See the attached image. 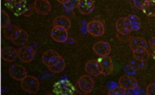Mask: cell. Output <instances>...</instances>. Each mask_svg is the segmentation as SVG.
<instances>
[{"label":"cell","instance_id":"44dd1931","mask_svg":"<svg viewBox=\"0 0 155 95\" xmlns=\"http://www.w3.org/2000/svg\"><path fill=\"white\" fill-rule=\"evenodd\" d=\"M129 22V25H130V29L131 32L132 31H138L141 28V21L140 18L136 16V15H128L127 17H126Z\"/></svg>","mask_w":155,"mask_h":95},{"label":"cell","instance_id":"e0dca14e","mask_svg":"<svg viewBox=\"0 0 155 95\" xmlns=\"http://www.w3.org/2000/svg\"><path fill=\"white\" fill-rule=\"evenodd\" d=\"M116 28L117 30V33L121 34H130L131 29H130V25L127 18L125 17H121L119 18L116 22Z\"/></svg>","mask_w":155,"mask_h":95},{"label":"cell","instance_id":"4316f807","mask_svg":"<svg viewBox=\"0 0 155 95\" xmlns=\"http://www.w3.org/2000/svg\"><path fill=\"white\" fill-rule=\"evenodd\" d=\"M16 27L17 26H14V25H9V26H7L5 29H3V30H4V36H5V38L11 40V35H12V33H13V31H14V29H15Z\"/></svg>","mask_w":155,"mask_h":95},{"label":"cell","instance_id":"9c48e42d","mask_svg":"<svg viewBox=\"0 0 155 95\" xmlns=\"http://www.w3.org/2000/svg\"><path fill=\"white\" fill-rule=\"evenodd\" d=\"M92 49L99 57L109 56L111 52V46L106 41H99L93 44Z\"/></svg>","mask_w":155,"mask_h":95},{"label":"cell","instance_id":"d4e9b609","mask_svg":"<svg viewBox=\"0 0 155 95\" xmlns=\"http://www.w3.org/2000/svg\"><path fill=\"white\" fill-rule=\"evenodd\" d=\"M9 25H11V18L5 11H1V26L2 28L5 29Z\"/></svg>","mask_w":155,"mask_h":95},{"label":"cell","instance_id":"ffe728a7","mask_svg":"<svg viewBox=\"0 0 155 95\" xmlns=\"http://www.w3.org/2000/svg\"><path fill=\"white\" fill-rule=\"evenodd\" d=\"M54 26L63 27V28L67 29V30H69V29L71 28V20L66 15L58 16L54 19Z\"/></svg>","mask_w":155,"mask_h":95},{"label":"cell","instance_id":"52a82bcc","mask_svg":"<svg viewBox=\"0 0 155 95\" xmlns=\"http://www.w3.org/2000/svg\"><path fill=\"white\" fill-rule=\"evenodd\" d=\"M68 30L63 27L54 26V28L51 30V38L56 42L64 43L68 40Z\"/></svg>","mask_w":155,"mask_h":95},{"label":"cell","instance_id":"e575fe53","mask_svg":"<svg viewBox=\"0 0 155 95\" xmlns=\"http://www.w3.org/2000/svg\"><path fill=\"white\" fill-rule=\"evenodd\" d=\"M23 0H5V4H16V3H19L22 2Z\"/></svg>","mask_w":155,"mask_h":95},{"label":"cell","instance_id":"7402d4cb","mask_svg":"<svg viewBox=\"0 0 155 95\" xmlns=\"http://www.w3.org/2000/svg\"><path fill=\"white\" fill-rule=\"evenodd\" d=\"M129 46L130 49L134 50L137 48L142 47L145 49H148V42H147V40H145L142 37H134L132 39L129 41Z\"/></svg>","mask_w":155,"mask_h":95},{"label":"cell","instance_id":"4dcf8cb0","mask_svg":"<svg viewBox=\"0 0 155 95\" xmlns=\"http://www.w3.org/2000/svg\"><path fill=\"white\" fill-rule=\"evenodd\" d=\"M35 11V7H34V5H28L27 7H26V9H25L24 13H23V16H25V17H30V16L33 15Z\"/></svg>","mask_w":155,"mask_h":95},{"label":"cell","instance_id":"f546056e","mask_svg":"<svg viewBox=\"0 0 155 95\" xmlns=\"http://www.w3.org/2000/svg\"><path fill=\"white\" fill-rule=\"evenodd\" d=\"M117 38L120 40L121 42H128L130 41V34H121V33H117Z\"/></svg>","mask_w":155,"mask_h":95},{"label":"cell","instance_id":"5bb4252c","mask_svg":"<svg viewBox=\"0 0 155 95\" xmlns=\"http://www.w3.org/2000/svg\"><path fill=\"white\" fill-rule=\"evenodd\" d=\"M101 67H102V74L104 76H108L112 73L114 70V65L112 60L110 56H104V57H100L98 59Z\"/></svg>","mask_w":155,"mask_h":95},{"label":"cell","instance_id":"836d02e7","mask_svg":"<svg viewBox=\"0 0 155 95\" xmlns=\"http://www.w3.org/2000/svg\"><path fill=\"white\" fill-rule=\"evenodd\" d=\"M148 43H149V45L151 46V48H152L153 49H155V37H152V38L148 41Z\"/></svg>","mask_w":155,"mask_h":95},{"label":"cell","instance_id":"6da1fadb","mask_svg":"<svg viewBox=\"0 0 155 95\" xmlns=\"http://www.w3.org/2000/svg\"><path fill=\"white\" fill-rule=\"evenodd\" d=\"M53 93L56 95H74L77 91L68 80H61L54 84Z\"/></svg>","mask_w":155,"mask_h":95},{"label":"cell","instance_id":"277c9868","mask_svg":"<svg viewBox=\"0 0 155 95\" xmlns=\"http://www.w3.org/2000/svg\"><path fill=\"white\" fill-rule=\"evenodd\" d=\"M86 30L88 34L94 37H100L104 34V24L98 20L90 21L86 25Z\"/></svg>","mask_w":155,"mask_h":95},{"label":"cell","instance_id":"4fadbf2b","mask_svg":"<svg viewBox=\"0 0 155 95\" xmlns=\"http://www.w3.org/2000/svg\"><path fill=\"white\" fill-rule=\"evenodd\" d=\"M61 57V56L56 51L53 50V49H48V50L45 51L41 60H42V62L45 66L50 67L54 66L56 62L60 60Z\"/></svg>","mask_w":155,"mask_h":95},{"label":"cell","instance_id":"7c38bea8","mask_svg":"<svg viewBox=\"0 0 155 95\" xmlns=\"http://www.w3.org/2000/svg\"><path fill=\"white\" fill-rule=\"evenodd\" d=\"M9 73L11 78L18 81H21L22 79L25 78L28 75L25 67L19 64H12L9 68Z\"/></svg>","mask_w":155,"mask_h":95},{"label":"cell","instance_id":"ac0fdd59","mask_svg":"<svg viewBox=\"0 0 155 95\" xmlns=\"http://www.w3.org/2000/svg\"><path fill=\"white\" fill-rule=\"evenodd\" d=\"M5 5L9 8V10H11L16 16H20L23 15L25 9L27 7V3L26 0H23L22 2L16 3V4H5Z\"/></svg>","mask_w":155,"mask_h":95},{"label":"cell","instance_id":"d6a6232c","mask_svg":"<svg viewBox=\"0 0 155 95\" xmlns=\"http://www.w3.org/2000/svg\"><path fill=\"white\" fill-rule=\"evenodd\" d=\"M146 93L147 95H155V83H151L147 87Z\"/></svg>","mask_w":155,"mask_h":95},{"label":"cell","instance_id":"8d00e7d4","mask_svg":"<svg viewBox=\"0 0 155 95\" xmlns=\"http://www.w3.org/2000/svg\"><path fill=\"white\" fill-rule=\"evenodd\" d=\"M153 59L155 60V49H153Z\"/></svg>","mask_w":155,"mask_h":95},{"label":"cell","instance_id":"8fae6325","mask_svg":"<svg viewBox=\"0 0 155 95\" xmlns=\"http://www.w3.org/2000/svg\"><path fill=\"white\" fill-rule=\"evenodd\" d=\"M33 5L35 12L41 16L48 15L52 10V5L48 0H35Z\"/></svg>","mask_w":155,"mask_h":95},{"label":"cell","instance_id":"30bf717a","mask_svg":"<svg viewBox=\"0 0 155 95\" xmlns=\"http://www.w3.org/2000/svg\"><path fill=\"white\" fill-rule=\"evenodd\" d=\"M84 70L87 74L93 77H97L102 74V67L98 60H91L86 62L84 65Z\"/></svg>","mask_w":155,"mask_h":95},{"label":"cell","instance_id":"9a60e30c","mask_svg":"<svg viewBox=\"0 0 155 95\" xmlns=\"http://www.w3.org/2000/svg\"><path fill=\"white\" fill-rule=\"evenodd\" d=\"M95 9L94 0H79L78 10L82 15H89Z\"/></svg>","mask_w":155,"mask_h":95},{"label":"cell","instance_id":"7a4b0ae2","mask_svg":"<svg viewBox=\"0 0 155 95\" xmlns=\"http://www.w3.org/2000/svg\"><path fill=\"white\" fill-rule=\"evenodd\" d=\"M21 87L24 92L34 94L40 89V81L35 76L27 75L21 80Z\"/></svg>","mask_w":155,"mask_h":95},{"label":"cell","instance_id":"f1b7e54d","mask_svg":"<svg viewBox=\"0 0 155 95\" xmlns=\"http://www.w3.org/2000/svg\"><path fill=\"white\" fill-rule=\"evenodd\" d=\"M134 63L133 62H131V66L133 67V68L134 69H142L146 67V64H145L144 62H140V61H137V60H134Z\"/></svg>","mask_w":155,"mask_h":95},{"label":"cell","instance_id":"1f68e13d","mask_svg":"<svg viewBox=\"0 0 155 95\" xmlns=\"http://www.w3.org/2000/svg\"><path fill=\"white\" fill-rule=\"evenodd\" d=\"M148 0H133V3L134 6L139 9V10H142V8H143V6L147 2Z\"/></svg>","mask_w":155,"mask_h":95},{"label":"cell","instance_id":"cb8c5ba5","mask_svg":"<svg viewBox=\"0 0 155 95\" xmlns=\"http://www.w3.org/2000/svg\"><path fill=\"white\" fill-rule=\"evenodd\" d=\"M48 68H49L50 71H51V72H53V73H61V72H62V71H64V69L66 68V62H65L64 58H63V57H61V58H60V60L56 62L54 66L48 67Z\"/></svg>","mask_w":155,"mask_h":95},{"label":"cell","instance_id":"ba28073f","mask_svg":"<svg viewBox=\"0 0 155 95\" xmlns=\"http://www.w3.org/2000/svg\"><path fill=\"white\" fill-rule=\"evenodd\" d=\"M118 85L126 91L135 90L138 87V81L132 75H122L118 80Z\"/></svg>","mask_w":155,"mask_h":95},{"label":"cell","instance_id":"2e32d148","mask_svg":"<svg viewBox=\"0 0 155 95\" xmlns=\"http://www.w3.org/2000/svg\"><path fill=\"white\" fill-rule=\"evenodd\" d=\"M1 57L7 62H13L18 57V50L12 47L4 48L1 51Z\"/></svg>","mask_w":155,"mask_h":95},{"label":"cell","instance_id":"d6986e66","mask_svg":"<svg viewBox=\"0 0 155 95\" xmlns=\"http://www.w3.org/2000/svg\"><path fill=\"white\" fill-rule=\"evenodd\" d=\"M132 51H133V56L134 60L146 62L149 59L150 53L147 49L140 47V48H137V49H135Z\"/></svg>","mask_w":155,"mask_h":95},{"label":"cell","instance_id":"83f0119b","mask_svg":"<svg viewBox=\"0 0 155 95\" xmlns=\"http://www.w3.org/2000/svg\"><path fill=\"white\" fill-rule=\"evenodd\" d=\"M79 4V0H70L67 4L64 5V8L70 9V10H74L75 8H78V5Z\"/></svg>","mask_w":155,"mask_h":95},{"label":"cell","instance_id":"603a6c76","mask_svg":"<svg viewBox=\"0 0 155 95\" xmlns=\"http://www.w3.org/2000/svg\"><path fill=\"white\" fill-rule=\"evenodd\" d=\"M141 11L147 17H155V0H148L144 5Z\"/></svg>","mask_w":155,"mask_h":95},{"label":"cell","instance_id":"d590c367","mask_svg":"<svg viewBox=\"0 0 155 95\" xmlns=\"http://www.w3.org/2000/svg\"><path fill=\"white\" fill-rule=\"evenodd\" d=\"M70 0H57V2H59L60 4H61V5H66V4H67L68 2H69Z\"/></svg>","mask_w":155,"mask_h":95},{"label":"cell","instance_id":"8992f818","mask_svg":"<svg viewBox=\"0 0 155 95\" xmlns=\"http://www.w3.org/2000/svg\"><path fill=\"white\" fill-rule=\"evenodd\" d=\"M35 57V50L31 46H22L18 49V58L24 63H29Z\"/></svg>","mask_w":155,"mask_h":95},{"label":"cell","instance_id":"484cf974","mask_svg":"<svg viewBox=\"0 0 155 95\" xmlns=\"http://www.w3.org/2000/svg\"><path fill=\"white\" fill-rule=\"evenodd\" d=\"M126 90L124 89V88H122V87H120L119 85L116 87H114V88H112L109 91V94L110 95H125L126 94Z\"/></svg>","mask_w":155,"mask_h":95},{"label":"cell","instance_id":"3957f363","mask_svg":"<svg viewBox=\"0 0 155 95\" xmlns=\"http://www.w3.org/2000/svg\"><path fill=\"white\" fill-rule=\"evenodd\" d=\"M78 86L79 90L84 93V94H89L91 93L93 89H94L95 81L93 76L90 74H85L81 76L78 80Z\"/></svg>","mask_w":155,"mask_h":95},{"label":"cell","instance_id":"5b68a950","mask_svg":"<svg viewBox=\"0 0 155 95\" xmlns=\"http://www.w3.org/2000/svg\"><path fill=\"white\" fill-rule=\"evenodd\" d=\"M28 40V33L22 29L16 27L11 35V41L12 43L17 46H24Z\"/></svg>","mask_w":155,"mask_h":95}]
</instances>
